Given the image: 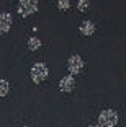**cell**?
Returning a JSON list of instances; mask_svg holds the SVG:
<instances>
[{"label": "cell", "instance_id": "cell-13", "mask_svg": "<svg viewBox=\"0 0 126 127\" xmlns=\"http://www.w3.org/2000/svg\"><path fill=\"white\" fill-rule=\"evenodd\" d=\"M23 127H26V126H23Z\"/></svg>", "mask_w": 126, "mask_h": 127}, {"label": "cell", "instance_id": "cell-6", "mask_svg": "<svg viewBox=\"0 0 126 127\" xmlns=\"http://www.w3.org/2000/svg\"><path fill=\"white\" fill-rule=\"evenodd\" d=\"M75 86V82H74V77L72 75H66V77H62L59 82V88L61 91H72Z\"/></svg>", "mask_w": 126, "mask_h": 127}, {"label": "cell", "instance_id": "cell-3", "mask_svg": "<svg viewBox=\"0 0 126 127\" xmlns=\"http://www.w3.org/2000/svg\"><path fill=\"white\" fill-rule=\"evenodd\" d=\"M38 11V2L36 0H21L18 3V13L21 16H28L31 13Z\"/></svg>", "mask_w": 126, "mask_h": 127}, {"label": "cell", "instance_id": "cell-12", "mask_svg": "<svg viewBox=\"0 0 126 127\" xmlns=\"http://www.w3.org/2000/svg\"><path fill=\"white\" fill-rule=\"evenodd\" d=\"M89 127H97V126H89Z\"/></svg>", "mask_w": 126, "mask_h": 127}, {"label": "cell", "instance_id": "cell-2", "mask_svg": "<svg viewBox=\"0 0 126 127\" xmlns=\"http://www.w3.org/2000/svg\"><path fill=\"white\" fill-rule=\"evenodd\" d=\"M48 67H46L43 62H38L34 64L33 67H31V80H33L34 83H41L44 82L46 78H48Z\"/></svg>", "mask_w": 126, "mask_h": 127}, {"label": "cell", "instance_id": "cell-5", "mask_svg": "<svg viewBox=\"0 0 126 127\" xmlns=\"http://www.w3.org/2000/svg\"><path fill=\"white\" fill-rule=\"evenodd\" d=\"M11 28V15L7 11L0 13V34L8 33V30Z\"/></svg>", "mask_w": 126, "mask_h": 127}, {"label": "cell", "instance_id": "cell-4", "mask_svg": "<svg viewBox=\"0 0 126 127\" xmlns=\"http://www.w3.org/2000/svg\"><path fill=\"white\" fill-rule=\"evenodd\" d=\"M67 68H69V72H71L72 75H77L79 72L84 68V60H82V57L77 56V54L71 56L69 57V62H67Z\"/></svg>", "mask_w": 126, "mask_h": 127}, {"label": "cell", "instance_id": "cell-11", "mask_svg": "<svg viewBox=\"0 0 126 127\" xmlns=\"http://www.w3.org/2000/svg\"><path fill=\"white\" fill-rule=\"evenodd\" d=\"M57 7H59L61 10H66V8L71 7V2H69V0H59V2H57Z\"/></svg>", "mask_w": 126, "mask_h": 127}, {"label": "cell", "instance_id": "cell-9", "mask_svg": "<svg viewBox=\"0 0 126 127\" xmlns=\"http://www.w3.org/2000/svg\"><path fill=\"white\" fill-rule=\"evenodd\" d=\"M8 90H10V85H8L7 80H0V98L8 95Z\"/></svg>", "mask_w": 126, "mask_h": 127}, {"label": "cell", "instance_id": "cell-8", "mask_svg": "<svg viewBox=\"0 0 126 127\" xmlns=\"http://www.w3.org/2000/svg\"><path fill=\"white\" fill-rule=\"evenodd\" d=\"M28 47H30L31 51H36V49L41 47V41L38 39L36 36H31L30 39H28Z\"/></svg>", "mask_w": 126, "mask_h": 127}, {"label": "cell", "instance_id": "cell-7", "mask_svg": "<svg viewBox=\"0 0 126 127\" xmlns=\"http://www.w3.org/2000/svg\"><path fill=\"white\" fill-rule=\"evenodd\" d=\"M80 33L84 34V36H92V34L95 33V25H93L90 20H84V21L80 23Z\"/></svg>", "mask_w": 126, "mask_h": 127}, {"label": "cell", "instance_id": "cell-1", "mask_svg": "<svg viewBox=\"0 0 126 127\" xmlns=\"http://www.w3.org/2000/svg\"><path fill=\"white\" fill-rule=\"evenodd\" d=\"M118 124V114L113 109H105L98 116V126L97 127H115Z\"/></svg>", "mask_w": 126, "mask_h": 127}, {"label": "cell", "instance_id": "cell-10", "mask_svg": "<svg viewBox=\"0 0 126 127\" xmlns=\"http://www.w3.org/2000/svg\"><path fill=\"white\" fill-rule=\"evenodd\" d=\"M89 7H90V2H89V0H79V2H77V8L80 11H85Z\"/></svg>", "mask_w": 126, "mask_h": 127}]
</instances>
